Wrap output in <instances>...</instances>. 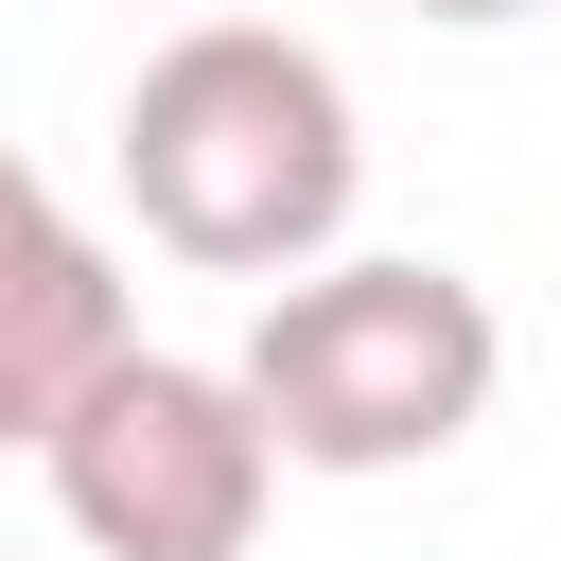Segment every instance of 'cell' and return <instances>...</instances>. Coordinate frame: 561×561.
Listing matches in <instances>:
<instances>
[{
    "instance_id": "5b68a950",
    "label": "cell",
    "mask_w": 561,
    "mask_h": 561,
    "mask_svg": "<svg viewBox=\"0 0 561 561\" xmlns=\"http://www.w3.org/2000/svg\"><path fill=\"white\" fill-rule=\"evenodd\" d=\"M438 35H508V18H543V0H421Z\"/></svg>"
},
{
    "instance_id": "7a4b0ae2",
    "label": "cell",
    "mask_w": 561,
    "mask_h": 561,
    "mask_svg": "<svg viewBox=\"0 0 561 561\" xmlns=\"http://www.w3.org/2000/svg\"><path fill=\"white\" fill-rule=\"evenodd\" d=\"M228 386L263 403L280 473H421L491 421L508 386V316L473 263L438 245H333L316 280H280L228 351Z\"/></svg>"
},
{
    "instance_id": "277c9868",
    "label": "cell",
    "mask_w": 561,
    "mask_h": 561,
    "mask_svg": "<svg viewBox=\"0 0 561 561\" xmlns=\"http://www.w3.org/2000/svg\"><path fill=\"white\" fill-rule=\"evenodd\" d=\"M140 351V298L105 263V228L0 140V456H53V421Z\"/></svg>"
},
{
    "instance_id": "6da1fadb",
    "label": "cell",
    "mask_w": 561,
    "mask_h": 561,
    "mask_svg": "<svg viewBox=\"0 0 561 561\" xmlns=\"http://www.w3.org/2000/svg\"><path fill=\"white\" fill-rule=\"evenodd\" d=\"M123 210L158 263L193 280H316L351 245V193H368V123H351V70L280 18H193L140 53L123 88Z\"/></svg>"
},
{
    "instance_id": "3957f363",
    "label": "cell",
    "mask_w": 561,
    "mask_h": 561,
    "mask_svg": "<svg viewBox=\"0 0 561 561\" xmlns=\"http://www.w3.org/2000/svg\"><path fill=\"white\" fill-rule=\"evenodd\" d=\"M53 526L88 561H245L263 508H280V438L228 368L193 351H123L70 421H53Z\"/></svg>"
}]
</instances>
